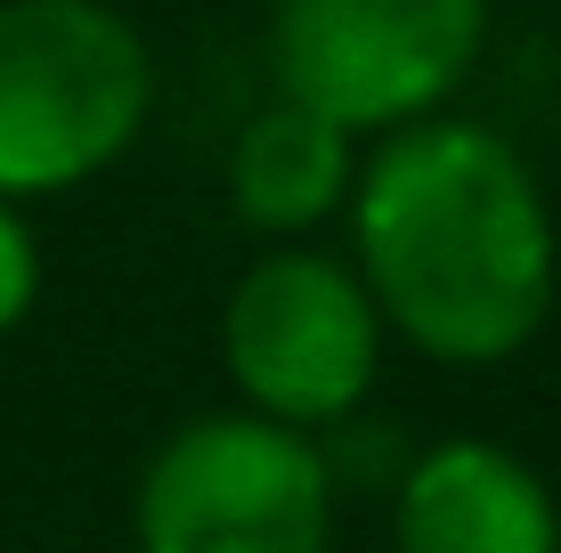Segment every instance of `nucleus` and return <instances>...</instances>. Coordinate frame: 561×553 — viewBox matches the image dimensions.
I'll return each mask as SVG.
<instances>
[{
  "instance_id": "6",
  "label": "nucleus",
  "mask_w": 561,
  "mask_h": 553,
  "mask_svg": "<svg viewBox=\"0 0 561 553\" xmlns=\"http://www.w3.org/2000/svg\"><path fill=\"white\" fill-rule=\"evenodd\" d=\"M399 553H561V505L546 472L505 440H432L391 488Z\"/></svg>"
},
{
  "instance_id": "2",
  "label": "nucleus",
  "mask_w": 561,
  "mask_h": 553,
  "mask_svg": "<svg viewBox=\"0 0 561 553\" xmlns=\"http://www.w3.org/2000/svg\"><path fill=\"white\" fill-rule=\"evenodd\" d=\"M154 57L114 0H0V196L90 187L139 147Z\"/></svg>"
},
{
  "instance_id": "3",
  "label": "nucleus",
  "mask_w": 561,
  "mask_h": 553,
  "mask_svg": "<svg viewBox=\"0 0 561 553\" xmlns=\"http://www.w3.org/2000/svg\"><path fill=\"white\" fill-rule=\"evenodd\" d=\"M334 521L342 481L325 440L244 407L187 415L130 488L139 553H334Z\"/></svg>"
},
{
  "instance_id": "5",
  "label": "nucleus",
  "mask_w": 561,
  "mask_h": 553,
  "mask_svg": "<svg viewBox=\"0 0 561 553\" xmlns=\"http://www.w3.org/2000/svg\"><path fill=\"white\" fill-rule=\"evenodd\" d=\"M489 0H277L268 66L277 99L325 114L351 139H382L439 114L480 66Z\"/></svg>"
},
{
  "instance_id": "7",
  "label": "nucleus",
  "mask_w": 561,
  "mask_h": 553,
  "mask_svg": "<svg viewBox=\"0 0 561 553\" xmlns=\"http://www.w3.org/2000/svg\"><path fill=\"white\" fill-rule=\"evenodd\" d=\"M351 180H358V139L294 99H268L228 147V204L268 244L325 228L351 204Z\"/></svg>"
},
{
  "instance_id": "4",
  "label": "nucleus",
  "mask_w": 561,
  "mask_h": 553,
  "mask_svg": "<svg viewBox=\"0 0 561 553\" xmlns=\"http://www.w3.org/2000/svg\"><path fill=\"white\" fill-rule=\"evenodd\" d=\"M382 334L358 269L318 244H268L220 301V367L244 415L285 431H342L382 383Z\"/></svg>"
},
{
  "instance_id": "1",
  "label": "nucleus",
  "mask_w": 561,
  "mask_h": 553,
  "mask_svg": "<svg viewBox=\"0 0 561 553\" xmlns=\"http://www.w3.org/2000/svg\"><path fill=\"white\" fill-rule=\"evenodd\" d=\"M351 269L432 367H505L553 318L561 228L529 155L489 123L423 114L382 130L351 180Z\"/></svg>"
},
{
  "instance_id": "8",
  "label": "nucleus",
  "mask_w": 561,
  "mask_h": 553,
  "mask_svg": "<svg viewBox=\"0 0 561 553\" xmlns=\"http://www.w3.org/2000/svg\"><path fill=\"white\" fill-rule=\"evenodd\" d=\"M42 301V237H33L25 204L0 196V334H16Z\"/></svg>"
}]
</instances>
